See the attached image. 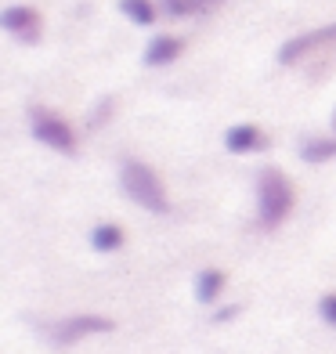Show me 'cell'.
Returning a JSON list of instances; mask_svg holds the SVG:
<instances>
[{"label": "cell", "mask_w": 336, "mask_h": 354, "mask_svg": "<svg viewBox=\"0 0 336 354\" xmlns=\"http://www.w3.org/2000/svg\"><path fill=\"white\" fill-rule=\"evenodd\" d=\"M188 4H192V15H196V11H210V8L224 4V0H188Z\"/></svg>", "instance_id": "17"}, {"label": "cell", "mask_w": 336, "mask_h": 354, "mask_svg": "<svg viewBox=\"0 0 336 354\" xmlns=\"http://www.w3.org/2000/svg\"><path fill=\"white\" fill-rule=\"evenodd\" d=\"M185 55V40L174 37V33H156L149 44H145V55H141V62H145L149 69H167L174 66Z\"/></svg>", "instance_id": "8"}, {"label": "cell", "mask_w": 336, "mask_h": 354, "mask_svg": "<svg viewBox=\"0 0 336 354\" xmlns=\"http://www.w3.org/2000/svg\"><path fill=\"white\" fill-rule=\"evenodd\" d=\"M329 40H336V26H322V29H308V33L300 37H290L282 47H279V66H297V62H304L311 51H318V47H326Z\"/></svg>", "instance_id": "6"}, {"label": "cell", "mask_w": 336, "mask_h": 354, "mask_svg": "<svg viewBox=\"0 0 336 354\" xmlns=\"http://www.w3.org/2000/svg\"><path fill=\"white\" fill-rule=\"evenodd\" d=\"M333 134H336V112H333Z\"/></svg>", "instance_id": "18"}, {"label": "cell", "mask_w": 336, "mask_h": 354, "mask_svg": "<svg viewBox=\"0 0 336 354\" xmlns=\"http://www.w3.org/2000/svg\"><path fill=\"white\" fill-rule=\"evenodd\" d=\"M300 159L308 167H326L336 159V134L333 138H322V134H311L300 141Z\"/></svg>", "instance_id": "11"}, {"label": "cell", "mask_w": 336, "mask_h": 354, "mask_svg": "<svg viewBox=\"0 0 336 354\" xmlns=\"http://www.w3.org/2000/svg\"><path fill=\"white\" fill-rule=\"evenodd\" d=\"M0 29L19 44H40L44 37V15L29 4H8L0 11Z\"/></svg>", "instance_id": "5"}, {"label": "cell", "mask_w": 336, "mask_h": 354, "mask_svg": "<svg viewBox=\"0 0 336 354\" xmlns=\"http://www.w3.org/2000/svg\"><path fill=\"white\" fill-rule=\"evenodd\" d=\"M112 109H116V98H102V105H98V112H94V120H91V127H102L109 116H112Z\"/></svg>", "instance_id": "14"}, {"label": "cell", "mask_w": 336, "mask_h": 354, "mask_svg": "<svg viewBox=\"0 0 336 354\" xmlns=\"http://www.w3.org/2000/svg\"><path fill=\"white\" fill-rule=\"evenodd\" d=\"M123 243H127V232L116 221H102V224L91 228V250L94 253H120Z\"/></svg>", "instance_id": "10"}, {"label": "cell", "mask_w": 336, "mask_h": 354, "mask_svg": "<svg viewBox=\"0 0 336 354\" xmlns=\"http://www.w3.org/2000/svg\"><path fill=\"white\" fill-rule=\"evenodd\" d=\"M105 333H116V318L84 311V315H69V318L55 322L51 340L62 344V347H73V344H80V340H87V336H105Z\"/></svg>", "instance_id": "4"}, {"label": "cell", "mask_w": 336, "mask_h": 354, "mask_svg": "<svg viewBox=\"0 0 336 354\" xmlns=\"http://www.w3.org/2000/svg\"><path fill=\"white\" fill-rule=\"evenodd\" d=\"M120 11H123L127 22H134V26H141V29H149V26L159 22L156 0H120Z\"/></svg>", "instance_id": "12"}, {"label": "cell", "mask_w": 336, "mask_h": 354, "mask_svg": "<svg viewBox=\"0 0 336 354\" xmlns=\"http://www.w3.org/2000/svg\"><path fill=\"white\" fill-rule=\"evenodd\" d=\"M29 134H33L44 149H51L58 156H73L80 149L76 127L66 116H58L55 109H47V105H33V109H29Z\"/></svg>", "instance_id": "3"}, {"label": "cell", "mask_w": 336, "mask_h": 354, "mask_svg": "<svg viewBox=\"0 0 336 354\" xmlns=\"http://www.w3.org/2000/svg\"><path fill=\"white\" fill-rule=\"evenodd\" d=\"M224 289H228V271L203 268L199 275H196V300L203 304V308H214V304H221Z\"/></svg>", "instance_id": "9"}, {"label": "cell", "mask_w": 336, "mask_h": 354, "mask_svg": "<svg viewBox=\"0 0 336 354\" xmlns=\"http://www.w3.org/2000/svg\"><path fill=\"white\" fill-rule=\"evenodd\" d=\"M159 4H163L170 15H178V19H185V15H192V4L188 0H159Z\"/></svg>", "instance_id": "16"}, {"label": "cell", "mask_w": 336, "mask_h": 354, "mask_svg": "<svg viewBox=\"0 0 336 354\" xmlns=\"http://www.w3.org/2000/svg\"><path fill=\"white\" fill-rule=\"evenodd\" d=\"M297 210V188L279 167H264L257 174V224L264 232L282 228Z\"/></svg>", "instance_id": "1"}, {"label": "cell", "mask_w": 336, "mask_h": 354, "mask_svg": "<svg viewBox=\"0 0 336 354\" xmlns=\"http://www.w3.org/2000/svg\"><path fill=\"white\" fill-rule=\"evenodd\" d=\"M120 188L123 196L131 199L134 206H141L145 214H170V196H167V185L159 170L145 159H123L120 167Z\"/></svg>", "instance_id": "2"}, {"label": "cell", "mask_w": 336, "mask_h": 354, "mask_svg": "<svg viewBox=\"0 0 336 354\" xmlns=\"http://www.w3.org/2000/svg\"><path fill=\"white\" fill-rule=\"evenodd\" d=\"M224 149H228L232 156H253V152L268 149V134L257 123H235V127L224 131Z\"/></svg>", "instance_id": "7"}, {"label": "cell", "mask_w": 336, "mask_h": 354, "mask_svg": "<svg viewBox=\"0 0 336 354\" xmlns=\"http://www.w3.org/2000/svg\"><path fill=\"white\" fill-rule=\"evenodd\" d=\"M318 311H322V318L329 322V326H336V293L322 297V304H318Z\"/></svg>", "instance_id": "15"}, {"label": "cell", "mask_w": 336, "mask_h": 354, "mask_svg": "<svg viewBox=\"0 0 336 354\" xmlns=\"http://www.w3.org/2000/svg\"><path fill=\"white\" fill-rule=\"evenodd\" d=\"M239 311H243L239 304H221V308L214 311V326H224V322H235V318H239Z\"/></svg>", "instance_id": "13"}]
</instances>
